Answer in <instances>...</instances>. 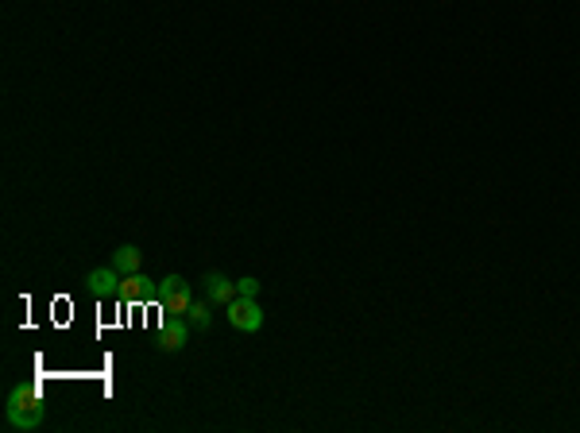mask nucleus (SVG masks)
<instances>
[{
    "label": "nucleus",
    "instance_id": "nucleus-1",
    "mask_svg": "<svg viewBox=\"0 0 580 433\" xmlns=\"http://www.w3.org/2000/svg\"><path fill=\"white\" fill-rule=\"evenodd\" d=\"M4 418L12 429H35L43 422V395H39V383H16L8 391V403H4Z\"/></svg>",
    "mask_w": 580,
    "mask_h": 433
},
{
    "label": "nucleus",
    "instance_id": "nucleus-2",
    "mask_svg": "<svg viewBox=\"0 0 580 433\" xmlns=\"http://www.w3.org/2000/svg\"><path fill=\"white\" fill-rule=\"evenodd\" d=\"M190 302H194V290H190V283H186L182 275H167L159 283V302H155V306L162 313H182V318H186Z\"/></svg>",
    "mask_w": 580,
    "mask_h": 433
},
{
    "label": "nucleus",
    "instance_id": "nucleus-3",
    "mask_svg": "<svg viewBox=\"0 0 580 433\" xmlns=\"http://www.w3.org/2000/svg\"><path fill=\"white\" fill-rule=\"evenodd\" d=\"M225 313H228V325L232 329H240V333H260V325H263V310H260V302L255 298H244V295H236L225 306Z\"/></svg>",
    "mask_w": 580,
    "mask_h": 433
},
{
    "label": "nucleus",
    "instance_id": "nucleus-4",
    "mask_svg": "<svg viewBox=\"0 0 580 433\" xmlns=\"http://www.w3.org/2000/svg\"><path fill=\"white\" fill-rule=\"evenodd\" d=\"M186 341H190V321H182V313H167L159 329V353H182Z\"/></svg>",
    "mask_w": 580,
    "mask_h": 433
},
{
    "label": "nucleus",
    "instance_id": "nucleus-5",
    "mask_svg": "<svg viewBox=\"0 0 580 433\" xmlns=\"http://www.w3.org/2000/svg\"><path fill=\"white\" fill-rule=\"evenodd\" d=\"M120 283H124V275L116 271L112 263H109V267H93V271L86 275V287H89L97 298H116V295H120Z\"/></svg>",
    "mask_w": 580,
    "mask_h": 433
},
{
    "label": "nucleus",
    "instance_id": "nucleus-6",
    "mask_svg": "<svg viewBox=\"0 0 580 433\" xmlns=\"http://www.w3.org/2000/svg\"><path fill=\"white\" fill-rule=\"evenodd\" d=\"M202 283H205V298H209V306H228L232 298H236V283L225 275V271H205L202 275Z\"/></svg>",
    "mask_w": 580,
    "mask_h": 433
},
{
    "label": "nucleus",
    "instance_id": "nucleus-7",
    "mask_svg": "<svg viewBox=\"0 0 580 433\" xmlns=\"http://www.w3.org/2000/svg\"><path fill=\"white\" fill-rule=\"evenodd\" d=\"M120 302H159V287L147 283L144 275H124L120 283V295H116Z\"/></svg>",
    "mask_w": 580,
    "mask_h": 433
},
{
    "label": "nucleus",
    "instance_id": "nucleus-8",
    "mask_svg": "<svg viewBox=\"0 0 580 433\" xmlns=\"http://www.w3.org/2000/svg\"><path fill=\"white\" fill-rule=\"evenodd\" d=\"M120 275H139V263H144V252L136 248V244H120V248H112V260H109Z\"/></svg>",
    "mask_w": 580,
    "mask_h": 433
},
{
    "label": "nucleus",
    "instance_id": "nucleus-9",
    "mask_svg": "<svg viewBox=\"0 0 580 433\" xmlns=\"http://www.w3.org/2000/svg\"><path fill=\"white\" fill-rule=\"evenodd\" d=\"M186 321H190V329H209V321H213V306H209V298L205 302H190Z\"/></svg>",
    "mask_w": 580,
    "mask_h": 433
},
{
    "label": "nucleus",
    "instance_id": "nucleus-10",
    "mask_svg": "<svg viewBox=\"0 0 580 433\" xmlns=\"http://www.w3.org/2000/svg\"><path fill=\"white\" fill-rule=\"evenodd\" d=\"M236 295H244V298H255V295H260V279H240V283H236Z\"/></svg>",
    "mask_w": 580,
    "mask_h": 433
}]
</instances>
